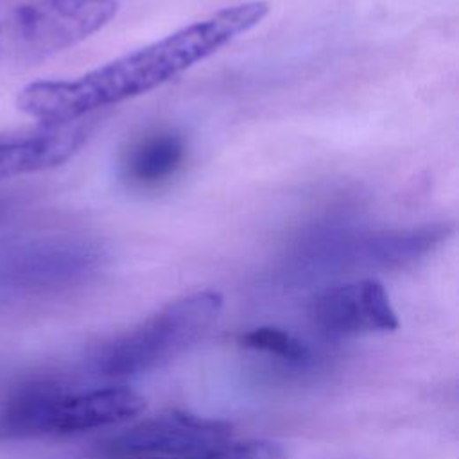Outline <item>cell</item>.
Segmentation results:
<instances>
[{
    "instance_id": "cell-1",
    "label": "cell",
    "mask_w": 459,
    "mask_h": 459,
    "mask_svg": "<svg viewBox=\"0 0 459 459\" xmlns=\"http://www.w3.org/2000/svg\"><path fill=\"white\" fill-rule=\"evenodd\" d=\"M267 13L269 5L262 0L222 7L75 79L30 82L20 90L16 106L39 126L88 118L100 108L138 97L174 79L258 25Z\"/></svg>"
},
{
    "instance_id": "cell-2",
    "label": "cell",
    "mask_w": 459,
    "mask_h": 459,
    "mask_svg": "<svg viewBox=\"0 0 459 459\" xmlns=\"http://www.w3.org/2000/svg\"><path fill=\"white\" fill-rule=\"evenodd\" d=\"M145 409V398L129 387L68 391L50 380L18 385L0 411L5 436L77 434L126 423Z\"/></svg>"
},
{
    "instance_id": "cell-3",
    "label": "cell",
    "mask_w": 459,
    "mask_h": 459,
    "mask_svg": "<svg viewBox=\"0 0 459 459\" xmlns=\"http://www.w3.org/2000/svg\"><path fill=\"white\" fill-rule=\"evenodd\" d=\"M224 298L201 290L179 298L133 330L108 341L95 353V366L109 377H127L160 368L197 342L215 323Z\"/></svg>"
},
{
    "instance_id": "cell-4",
    "label": "cell",
    "mask_w": 459,
    "mask_h": 459,
    "mask_svg": "<svg viewBox=\"0 0 459 459\" xmlns=\"http://www.w3.org/2000/svg\"><path fill=\"white\" fill-rule=\"evenodd\" d=\"M117 0H29L0 16V65L23 66L63 52L100 30Z\"/></svg>"
},
{
    "instance_id": "cell-5",
    "label": "cell",
    "mask_w": 459,
    "mask_h": 459,
    "mask_svg": "<svg viewBox=\"0 0 459 459\" xmlns=\"http://www.w3.org/2000/svg\"><path fill=\"white\" fill-rule=\"evenodd\" d=\"M231 439V425L172 411L145 420L111 437L104 446L106 459L169 457L213 448Z\"/></svg>"
},
{
    "instance_id": "cell-6",
    "label": "cell",
    "mask_w": 459,
    "mask_h": 459,
    "mask_svg": "<svg viewBox=\"0 0 459 459\" xmlns=\"http://www.w3.org/2000/svg\"><path fill=\"white\" fill-rule=\"evenodd\" d=\"M312 319L330 337L393 332L400 325L387 290L373 278L335 285L321 292L312 303Z\"/></svg>"
},
{
    "instance_id": "cell-7",
    "label": "cell",
    "mask_w": 459,
    "mask_h": 459,
    "mask_svg": "<svg viewBox=\"0 0 459 459\" xmlns=\"http://www.w3.org/2000/svg\"><path fill=\"white\" fill-rule=\"evenodd\" d=\"M93 120L39 126L0 134V181L66 163L90 138Z\"/></svg>"
},
{
    "instance_id": "cell-8",
    "label": "cell",
    "mask_w": 459,
    "mask_h": 459,
    "mask_svg": "<svg viewBox=\"0 0 459 459\" xmlns=\"http://www.w3.org/2000/svg\"><path fill=\"white\" fill-rule=\"evenodd\" d=\"M186 158L185 138L170 129H156L136 138L120 158V174L134 188L169 183Z\"/></svg>"
},
{
    "instance_id": "cell-9",
    "label": "cell",
    "mask_w": 459,
    "mask_h": 459,
    "mask_svg": "<svg viewBox=\"0 0 459 459\" xmlns=\"http://www.w3.org/2000/svg\"><path fill=\"white\" fill-rule=\"evenodd\" d=\"M448 228L445 224L421 226L403 231H387L369 237L364 244V255L369 262L389 265L403 264L418 258L446 237Z\"/></svg>"
},
{
    "instance_id": "cell-10",
    "label": "cell",
    "mask_w": 459,
    "mask_h": 459,
    "mask_svg": "<svg viewBox=\"0 0 459 459\" xmlns=\"http://www.w3.org/2000/svg\"><path fill=\"white\" fill-rule=\"evenodd\" d=\"M240 342L249 350L262 351L287 362H303L310 355L308 346L303 341L276 326L253 328L240 337Z\"/></svg>"
},
{
    "instance_id": "cell-11",
    "label": "cell",
    "mask_w": 459,
    "mask_h": 459,
    "mask_svg": "<svg viewBox=\"0 0 459 459\" xmlns=\"http://www.w3.org/2000/svg\"><path fill=\"white\" fill-rule=\"evenodd\" d=\"M281 448L271 441H226L213 448L169 457H118V459H281Z\"/></svg>"
}]
</instances>
